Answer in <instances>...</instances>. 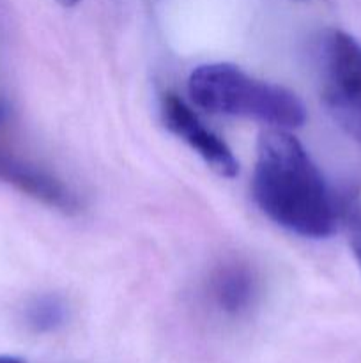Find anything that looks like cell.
Here are the masks:
<instances>
[{
	"mask_svg": "<svg viewBox=\"0 0 361 363\" xmlns=\"http://www.w3.org/2000/svg\"><path fill=\"white\" fill-rule=\"evenodd\" d=\"M253 199L276 225L310 240L331 236L336 209L317 165L287 130L264 131L258 138Z\"/></svg>",
	"mask_w": 361,
	"mask_h": 363,
	"instance_id": "cell-1",
	"label": "cell"
},
{
	"mask_svg": "<svg viewBox=\"0 0 361 363\" xmlns=\"http://www.w3.org/2000/svg\"><path fill=\"white\" fill-rule=\"evenodd\" d=\"M188 91L200 108L218 116L255 119L278 130L299 128L306 119L304 105L292 91L227 62L195 67Z\"/></svg>",
	"mask_w": 361,
	"mask_h": 363,
	"instance_id": "cell-2",
	"label": "cell"
},
{
	"mask_svg": "<svg viewBox=\"0 0 361 363\" xmlns=\"http://www.w3.org/2000/svg\"><path fill=\"white\" fill-rule=\"evenodd\" d=\"M322 99L336 123L361 142V45L331 28L321 41Z\"/></svg>",
	"mask_w": 361,
	"mask_h": 363,
	"instance_id": "cell-3",
	"label": "cell"
},
{
	"mask_svg": "<svg viewBox=\"0 0 361 363\" xmlns=\"http://www.w3.org/2000/svg\"><path fill=\"white\" fill-rule=\"evenodd\" d=\"M161 119L166 130L190 145L202 160L222 177H236L239 163L229 145L200 123L190 106L176 94H165L161 99Z\"/></svg>",
	"mask_w": 361,
	"mask_h": 363,
	"instance_id": "cell-4",
	"label": "cell"
},
{
	"mask_svg": "<svg viewBox=\"0 0 361 363\" xmlns=\"http://www.w3.org/2000/svg\"><path fill=\"white\" fill-rule=\"evenodd\" d=\"M0 181L62 213H76L80 209L76 195L59 177L4 149H0Z\"/></svg>",
	"mask_w": 361,
	"mask_h": 363,
	"instance_id": "cell-5",
	"label": "cell"
},
{
	"mask_svg": "<svg viewBox=\"0 0 361 363\" xmlns=\"http://www.w3.org/2000/svg\"><path fill=\"white\" fill-rule=\"evenodd\" d=\"M257 296V277L241 262L222 266L212 279V298L225 314L246 312Z\"/></svg>",
	"mask_w": 361,
	"mask_h": 363,
	"instance_id": "cell-6",
	"label": "cell"
},
{
	"mask_svg": "<svg viewBox=\"0 0 361 363\" xmlns=\"http://www.w3.org/2000/svg\"><path fill=\"white\" fill-rule=\"evenodd\" d=\"M66 318V308L57 298H39L28 307L27 321L35 332H52L59 328Z\"/></svg>",
	"mask_w": 361,
	"mask_h": 363,
	"instance_id": "cell-7",
	"label": "cell"
},
{
	"mask_svg": "<svg viewBox=\"0 0 361 363\" xmlns=\"http://www.w3.org/2000/svg\"><path fill=\"white\" fill-rule=\"evenodd\" d=\"M350 248H353V254L361 269V216L354 220L353 229H350Z\"/></svg>",
	"mask_w": 361,
	"mask_h": 363,
	"instance_id": "cell-8",
	"label": "cell"
},
{
	"mask_svg": "<svg viewBox=\"0 0 361 363\" xmlns=\"http://www.w3.org/2000/svg\"><path fill=\"white\" fill-rule=\"evenodd\" d=\"M7 117H9V106L6 103H0V126L6 123Z\"/></svg>",
	"mask_w": 361,
	"mask_h": 363,
	"instance_id": "cell-9",
	"label": "cell"
},
{
	"mask_svg": "<svg viewBox=\"0 0 361 363\" xmlns=\"http://www.w3.org/2000/svg\"><path fill=\"white\" fill-rule=\"evenodd\" d=\"M0 363H25V362L16 357H0Z\"/></svg>",
	"mask_w": 361,
	"mask_h": 363,
	"instance_id": "cell-10",
	"label": "cell"
},
{
	"mask_svg": "<svg viewBox=\"0 0 361 363\" xmlns=\"http://www.w3.org/2000/svg\"><path fill=\"white\" fill-rule=\"evenodd\" d=\"M57 2H59L60 6H64V7H73V6H76L80 0H57Z\"/></svg>",
	"mask_w": 361,
	"mask_h": 363,
	"instance_id": "cell-11",
	"label": "cell"
}]
</instances>
